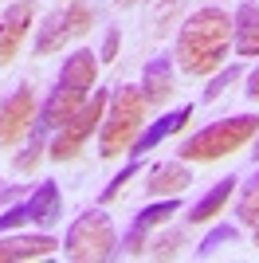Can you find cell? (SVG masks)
I'll return each mask as SVG.
<instances>
[{
    "label": "cell",
    "mask_w": 259,
    "mask_h": 263,
    "mask_svg": "<svg viewBox=\"0 0 259 263\" xmlns=\"http://www.w3.org/2000/svg\"><path fill=\"white\" fill-rule=\"evenodd\" d=\"M232 44V16L224 8H196L177 32L173 44V67L184 75H208L224 63Z\"/></svg>",
    "instance_id": "obj_1"
},
{
    "label": "cell",
    "mask_w": 259,
    "mask_h": 263,
    "mask_svg": "<svg viewBox=\"0 0 259 263\" xmlns=\"http://www.w3.org/2000/svg\"><path fill=\"white\" fill-rule=\"evenodd\" d=\"M95 75H98V55L79 47V51L67 55L63 71L55 79V90L47 95L40 110V122H35V134H47V130H59L71 114L83 110V102L90 99V87H95Z\"/></svg>",
    "instance_id": "obj_2"
},
{
    "label": "cell",
    "mask_w": 259,
    "mask_h": 263,
    "mask_svg": "<svg viewBox=\"0 0 259 263\" xmlns=\"http://www.w3.org/2000/svg\"><path fill=\"white\" fill-rule=\"evenodd\" d=\"M259 134V118L255 114H236V118H224V122H212L205 126L200 134H193L189 142H181V161H216L224 154H236Z\"/></svg>",
    "instance_id": "obj_3"
},
{
    "label": "cell",
    "mask_w": 259,
    "mask_h": 263,
    "mask_svg": "<svg viewBox=\"0 0 259 263\" xmlns=\"http://www.w3.org/2000/svg\"><path fill=\"white\" fill-rule=\"evenodd\" d=\"M141 114H145V95L141 87H122L114 99H110V110H106V122H102V157H118V154H130V145L141 130Z\"/></svg>",
    "instance_id": "obj_4"
},
{
    "label": "cell",
    "mask_w": 259,
    "mask_h": 263,
    "mask_svg": "<svg viewBox=\"0 0 259 263\" xmlns=\"http://www.w3.org/2000/svg\"><path fill=\"white\" fill-rule=\"evenodd\" d=\"M114 248H118V236H114V224H110L106 212H83L67 228V240H63V255L75 263L110 259Z\"/></svg>",
    "instance_id": "obj_5"
},
{
    "label": "cell",
    "mask_w": 259,
    "mask_h": 263,
    "mask_svg": "<svg viewBox=\"0 0 259 263\" xmlns=\"http://www.w3.org/2000/svg\"><path fill=\"white\" fill-rule=\"evenodd\" d=\"M106 106H110V95H106V90L90 95V99L83 102V110H79V114H71V118L55 130V142L47 145V157H51V161H71V157L86 145V138L98 130V122H102Z\"/></svg>",
    "instance_id": "obj_6"
},
{
    "label": "cell",
    "mask_w": 259,
    "mask_h": 263,
    "mask_svg": "<svg viewBox=\"0 0 259 263\" xmlns=\"http://www.w3.org/2000/svg\"><path fill=\"white\" fill-rule=\"evenodd\" d=\"M59 185L55 181H43L35 185V193L24 204H12V209L0 212V232H12L20 228V224H40V228H51L55 220H59Z\"/></svg>",
    "instance_id": "obj_7"
},
{
    "label": "cell",
    "mask_w": 259,
    "mask_h": 263,
    "mask_svg": "<svg viewBox=\"0 0 259 263\" xmlns=\"http://www.w3.org/2000/svg\"><path fill=\"white\" fill-rule=\"evenodd\" d=\"M32 122H35V95H32V87H16L0 102V145L20 142Z\"/></svg>",
    "instance_id": "obj_8"
},
{
    "label": "cell",
    "mask_w": 259,
    "mask_h": 263,
    "mask_svg": "<svg viewBox=\"0 0 259 263\" xmlns=\"http://www.w3.org/2000/svg\"><path fill=\"white\" fill-rule=\"evenodd\" d=\"M177 212H181V200H177V197H165V200L153 197V204H145V209L134 216V224H130V232H126V252H130V255L145 252L150 232H153V228H161L165 220L177 216Z\"/></svg>",
    "instance_id": "obj_9"
},
{
    "label": "cell",
    "mask_w": 259,
    "mask_h": 263,
    "mask_svg": "<svg viewBox=\"0 0 259 263\" xmlns=\"http://www.w3.org/2000/svg\"><path fill=\"white\" fill-rule=\"evenodd\" d=\"M28 24H32V0H20L4 12V20H0V67H8L16 59L24 35H28Z\"/></svg>",
    "instance_id": "obj_10"
},
{
    "label": "cell",
    "mask_w": 259,
    "mask_h": 263,
    "mask_svg": "<svg viewBox=\"0 0 259 263\" xmlns=\"http://www.w3.org/2000/svg\"><path fill=\"white\" fill-rule=\"evenodd\" d=\"M63 243H55L51 236H4L0 240V263H32L47 259L51 252H59Z\"/></svg>",
    "instance_id": "obj_11"
},
{
    "label": "cell",
    "mask_w": 259,
    "mask_h": 263,
    "mask_svg": "<svg viewBox=\"0 0 259 263\" xmlns=\"http://www.w3.org/2000/svg\"><path fill=\"white\" fill-rule=\"evenodd\" d=\"M189 118H193V106H177V110H169V114H161V118L153 122L145 134H138V138H134L130 154L138 157V154H150V149H157V145H161L169 134L184 130V122H189Z\"/></svg>",
    "instance_id": "obj_12"
},
{
    "label": "cell",
    "mask_w": 259,
    "mask_h": 263,
    "mask_svg": "<svg viewBox=\"0 0 259 263\" xmlns=\"http://www.w3.org/2000/svg\"><path fill=\"white\" fill-rule=\"evenodd\" d=\"M141 95H145V106H161L173 95V55H157L145 63L141 71Z\"/></svg>",
    "instance_id": "obj_13"
},
{
    "label": "cell",
    "mask_w": 259,
    "mask_h": 263,
    "mask_svg": "<svg viewBox=\"0 0 259 263\" xmlns=\"http://www.w3.org/2000/svg\"><path fill=\"white\" fill-rule=\"evenodd\" d=\"M232 35H236V55L244 59L259 55V0L239 4V12L232 16Z\"/></svg>",
    "instance_id": "obj_14"
},
{
    "label": "cell",
    "mask_w": 259,
    "mask_h": 263,
    "mask_svg": "<svg viewBox=\"0 0 259 263\" xmlns=\"http://www.w3.org/2000/svg\"><path fill=\"white\" fill-rule=\"evenodd\" d=\"M189 185H193V177H189V169L181 161H161V165H153L150 177H145V193L150 197H173V193H181Z\"/></svg>",
    "instance_id": "obj_15"
},
{
    "label": "cell",
    "mask_w": 259,
    "mask_h": 263,
    "mask_svg": "<svg viewBox=\"0 0 259 263\" xmlns=\"http://www.w3.org/2000/svg\"><path fill=\"white\" fill-rule=\"evenodd\" d=\"M239 181L236 177H224V181H216L212 189H208L205 197L196 200L193 209H189V224H208L212 216H220L224 212V204H228V197H232V189H236Z\"/></svg>",
    "instance_id": "obj_16"
},
{
    "label": "cell",
    "mask_w": 259,
    "mask_h": 263,
    "mask_svg": "<svg viewBox=\"0 0 259 263\" xmlns=\"http://www.w3.org/2000/svg\"><path fill=\"white\" fill-rule=\"evenodd\" d=\"M67 40H71V32H67V8H63V12H51V16L43 20L40 35H35V55H51V51H59Z\"/></svg>",
    "instance_id": "obj_17"
},
{
    "label": "cell",
    "mask_w": 259,
    "mask_h": 263,
    "mask_svg": "<svg viewBox=\"0 0 259 263\" xmlns=\"http://www.w3.org/2000/svg\"><path fill=\"white\" fill-rule=\"evenodd\" d=\"M236 216H239V224H244V228H255V224H259V173L251 177V185L239 193Z\"/></svg>",
    "instance_id": "obj_18"
},
{
    "label": "cell",
    "mask_w": 259,
    "mask_h": 263,
    "mask_svg": "<svg viewBox=\"0 0 259 263\" xmlns=\"http://www.w3.org/2000/svg\"><path fill=\"white\" fill-rule=\"evenodd\" d=\"M138 169H141V161H138V157H130V165H122L118 173L110 177V185L102 189V193H98V200H102V204H110V200L118 197V193L130 185V181H134V177H138Z\"/></svg>",
    "instance_id": "obj_19"
},
{
    "label": "cell",
    "mask_w": 259,
    "mask_h": 263,
    "mask_svg": "<svg viewBox=\"0 0 259 263\" xmlns=\"http://www.w3.org/2000/svg\"><path fill=\"white\" fill-rule=\"evenodd\" d=\"M90 24H95L90 4H86V0H75V4L67 8V32H71V35H86V32H90Z\"/></svg>",
    "instance_id": "obj_20"
},
{
    "label": "cell",
    "mask_w": 259,
    "mask_h": 263,
    "mask_svg": "<svg viewBox=\"0 0 259 263\" xmlns=\"http://www.w3.org/2000/svg\"><path fill=\"white\" fill-rule=\"evenodd\" d=\"M236 236H239V228H236V224H216V228L208 232L205 240H200V248H196V252H200V255H212L216 248H220V243H232Z\"/></svg>",
    "instance_id": "obj_21"
},
{
    "label": "cell",
    "mask_w": 259,
    "mask_h": 263,
    "mask_svg": "<svg viewBox=\"0 0 259 263\" xmlns=\"http://www.w3.org/2000/svg\"><path fill=\"white\" fill-rule=\"evenodd\" d=\"M40 157H43V134L32 130V145H28V149L16 157V169H20V173H32L35 165H40Z\"/></svg>",
    "instance_id": "obj_22"
},
{
    "label": "cell",
    "mask_w": 259,
    "mask_h": 263,
    "mask_svg": "<svg viewBox=\"0 0 259 263\" xmlns=\"http://www.w3.org/2000/svg\"><path fill=\"white\" fill-rule=\"evenodd\" d=\"M236 79H239V67H228L224 75H216L212 83L205 87V102H216V99H220V95H224L228 87H232V83H236Z\"/></svg>",
    "instance_id": "obj_23"
},
{
    "label": "cell",
    "mask_w": 259,
    "mask_h": 263,
    "mask_svg": "<svg viewBox=\"0 0 259 263\" xmlns=\"http://www.w3.org/2000/svg\"><path fill=\"white\" fill-rule=\"evenodd\" d=\"M118 47H122V32L110 28L106 40H102V51H98V63H114V59H118Z\"/></svg>",
    "instance_id": "obj_24"
},
{
    "label": "cell",
    "mask_w": 259,
    "mask_h": 263,
    "mask_svg": "<svg viewBox=\"0 0 259 263\" xmlns=\"http://www.w3.org/2000/svg\"><path fill=\"white\" fill-rule=\"evenodd\" d=\"M177 248H181V232H169L165 240H153V255H157V259H161V255H173Z\"/></svg>",
    "instance_id": "obj_25"
},
{
    "label": "cell",
    "mask_w": 259,
    "mask_h": 263,
    "mask_svg": "<svg viewBox=\"0 0 259 263\" xmlns=\"http://www.w3.org/2000/svg\"><path fill=\"white\" fill-rule=\"evenodd\" d=\"M244 95H248L251 102L259 99V67H255V71H251V75H248V90H244Z\"/></svg>",
    "instance_id": "obj_26"
},
{
    "label": "cell",
    "mask_w": 259,
    "mask_h": 263,
    "mask_svg": "<svg viewBox=\"0 0 259 263\" xmlns=\"http://www.w3.org/2000/svg\"><path fill=\"white\" fill-rule=\"evenodd\" d=\"M8 197H12V185H8V189H0V204H4Z\"/></svg>",
    "instance_id": "obj_27"
},
{
    "label": "cell",
    "mask_w": 259,
    "mask_h": 263,
    "mask_svg": "<svg viewBox=\"0 0 259 263\" xmlns=\"http://www.w3.org/2000/svg\"><path fill=\"white\" fill-rule=\"evenodd\" d=\"M114 4H118V8H126V4H134V0H114Z\"/></svg>",
    "instance_id": "obj_28"
},
{
    "label": "cell",
    "mask_w": 259,
    "mask_h": 263,
    "mask_svg": "<svg viewBox=\"0 0 259 263\" xmlns=\"http://www.w3.org/2000/svg\"><path fill=\"white\" fill-rule=\"evenodd\" d=\"M255 161H259V138H255Z\"/></svg>",
    "instance_id": "obj_29"
},
{
    "label": "cell",
    "mask_w": 259,
    "mask_h": 263,
    "mask_svg": "<svg viewBox=\"0 0 259 263\" xmlns=\"http://www.w3.org/2000/svg\"><path fill=\"white\" fill-rule=\"evenodd\" d=\"M255 248H259V224H255Z\"/></svg>",
    "instance_id": "obj_30"
}]
</instances>
